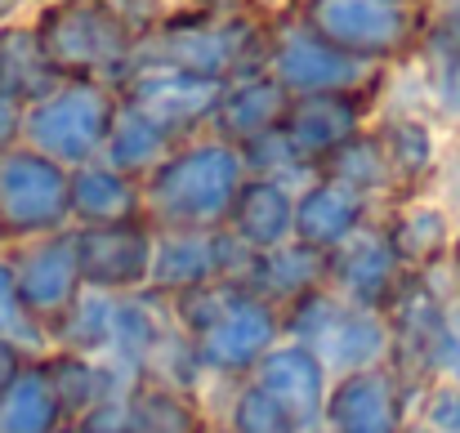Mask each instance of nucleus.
<instances>
[{
	"instance_id": "obj_37",
	"label": "nucleus",
	"mask_w": 460,
	"mask_h": 433,
	"mask_svg": "<svg viewBox=\"0 0 460 433\" xmlns=\"http://www.w3.org/2000/svg\"><path fill=\"white\" fill-rule=\"evenodd\" d=\"M447 188H452V197H456V206H460V152H456V161L447 165Z\"/></svg>"
},
{
	"instance_id": "obj_20",
	"label": "nucleus",
	"mask_w": 460,
	"mask_h": 433,
	"mask_svg": "<svg viewBox=\"0 0 460 433\" xmlns=\"http://www.w3.org/2000/svg\"><path fill=\"white\" fill-rule=\"evenodd\" d=\"M67 206H72V228L130 224L144 219V183L103 161H90L67 170Z\"/></svg>"
},
{
	"instance_id": "obj_2",
	"label": "nucleus",
	"mask_w": 460,
	"mask_h": 433,
	"mask_svg": "<svg viewBox=\"0 0 460 433\" xmlns=\"http://www.w3.org/2000/svg\"><path fill=\"white\" fill-rule=\"evenodd\" d=\"M246 183L242 152L224 139L170 147L144 179V219L153 228H224L237 188Z\"/></svg>"
},
{
	"instance_id": "obj_10",
	"label": "nucleus",
	"mask_w": 460,
	"mask_h": 433,
	"mask_svg": "<svg viewBox=\"0 0 460 433\" xmlns=\"http://www.w3.org/2000/svg\"><path fill=\"white\" fill-rule=\"evenodd\" d=\"M76 233V260H81V282L99 295H139L153 278L156 228L148 219L130 224H108V228H72Z\"/></svg>"
},
{
	"instance_id": "obj_8",
	"label": "nucleus",
	"mask_w": 460,
	"mask_h": 433,
	"mask_svg": "<svg viewBox=\"0 0 460 433\" xmlns=\"http://www.w3.org/2000/svg\"><path fill=\"white\" fill-rule=\"evenodd\" d=\"M242 264H246V251L224 228H156L148 290L174 299L183 290L210 287V282H237Z\"/></svg>"
},
{
	"instance_id": "obj_35",
	"label": "nucleus",
	"mask_w": 460,
	"mask_h": 433,
	"mask_svg": "<svg viewBox=\"0 0 460 433\" xmlns=\"http://www.w3.org/2000/svg\"><path fill=\"white\" fill-rule=\"evenodd\" d=\"M443 45L460 58V0H443Z\"/></svg>"
},
{
	"instance_id": "obj_29",
	"label": "nucleus",
	"mask_w": 460,
	"mask_h": 433,
	"mask_svg": "<svg viewBox=\"0 0 460 433\" xmlns=\"http://www.w3.org/2000/svg\"><path fill=\"white\" fill-rule=\"evenodd\" d=\"M380 147H385V161L394 170V179L402 183H416L434 170L438 161V144H434V130L420 121V117H394L380 135Z\"/></svg>"
},
{
	"instance_id": "obj_32",
	"label": "nucleus",
	"mask_w": 460,
	"mask_h": 433,
	"mask_svg": "<svg viewBox=\"0 0 460 433\" xmlns=\"http://www.w3.org/2000/svg\"><path fill=\"white\" fill-rule=\"evenodd\" d=\"M420 420H425V433H460V384L434 380L425 389Z\"/></svg>"
},
{
	"instance_id": "obj_22",
	"label": "nucleus",
	"mask_w": 460,
	"mask_h": 433,
	"mask_svg": "<svg viewBox=\"0 0 460 433\" xmlns=\"http://www.w3.org/2000/svg\"><path fill=\"white\" fill-rule=\"evenodd\" d=\"M237 282L251 290V295H260L264 304L287 308V304H296L308 290L326 287V255L308 251L300 242H287V246H278V251L246 255Z\"/></svg>"
},
{
	"instance_id": "obj_17",
	"label": "nucleus",
	"mask_w": 460,
	"mask_h": 433,
	"mask_svg": "<svg viewBox=\"0 0 460 433\" xmlns=\"http://www.w3.org/2000/svg\"><path fill=\"white\" fill-rule=\"evenodd\" d=\"M224 233L246 251H278L287 242H296V192L287 179H264V174H246V183L233 197V210L224 219Z\"/></svg>"
},
{
	"instance_id": "obj_38",
	"label": "nucleus",
	"mask_w": 460,
	"mask_h": 433,
	"mask_svg": "<svg viewBox=\"0 0 460 433\" xmlns=\"http://www.w3.org/2000/svg\"><path fill=\"white\" fill-rule=\"evenodd\" d=\"M447 264H452V278L460 282V233L452 237V251H447Z\"/></svg>"
},
{
	"instance_id": "obj_11",
	"label": "nucleus",
	"mask_w": 460,
	"mask_h": 433,
	"mask_svg": "<svg viewBox=\"0 0 460 433\" xmlns=\"http://www.w3.org/2000/svg\"><path fill=\"white\" fill-rule=\"evenodd\" d=\"M269 72L291 99H313V94H353L371 76V63L326 45L305 22H296L282 27V36L273 40Z\"/></svg>"
},
{
	"instance_id": "obj_31",
	"label": "nucleus",
	"mask_w": 460,
	"mask_h": 433,
	"mask_svg": "<svg viewBox=\"0 0 460 433\" xmlns=\"http://www.w3.org/2000/svg\"><path fill=\"white\" fill-rule=\"evenodd\" d=\"M228 433H300L296 420L269 398L255 380H242L233 402H228Z\"/></svg>"
},
{
	"instance_id": "obj_16",
	"label": "nucleus",
	"mask_w": 460,
	"mask_h": 433,
	"mask_svg": "<svg viewBox=\"0 0 460 433\" xmlns=\"http://www.w3.org/2000/svg\"><path fill=\"white\" fill-rule=\"evenodd\" d=\"M246 380H255L269 398H278V407L296 420L300 433L322 429V411H326V393H331V371L308 353L305 344L278 340Z\"/></svg>"
},
{
	"instance_id": "obj_28",
	"label": "nucleus",
	"mask_w": 460,
	"mask_h": 433,
	"mask_svg": "<svg viewBox=\"0 0 460 433\" xmlns=\"http://www.w3.org/2000/svg\"><path fill=\"white\" fill-rule=\"evenodd\" d=\"M326 179H340V183H349L353 192H362L367 201L376 197V192H385V188H394V170H389V161H385V147L376 135H353L344 147H335L322 165H317Z\"/></svg>"
},
{
	"instance_id": "obj_19",
	"label": "nucleus",
	"mask_w": 460,
	"mask_h": 433,
	"mask_svg": "<svg viewBox=\"0 0 460 433\" xmlns=\"http://www.w3.org/2000/svg\"><path fill=\"white\" fill-rule=\"evenodd\" d=\"M282 139L291 144L296 161L313 170L322 165L335 147H344L362 130V112L353 94H313V99H291L282 117Z\"/></svg>"
},
{
	"instance_id": "obj_6",
	"label": "nucleus",
	"mask_w": 460,
	"mask_h": 433,
	"mask_svg": "<svg viewBox=\"0 0 460 433\" xmlns=\"http://www.w3.org/2000/svg\"><path fill=\"white\" fill-rule=\"evenodd\" d=\"M72 228L67 170L27 144L0 156V246H22Z\"/></svg>"
},
{
	"instance_id": "obj_27",
	"label": "nucleus",
	"mask_w": 460,
	"mask_h": 433,
	"mask_svg": "<svg viewBox=\"0 0 460 433\" xmlns=\"http://www.w3.org/2000/svg\"><path fill=\"white\" fill-rule=\"evenodd\" d=\"M121 411V433H201V416L174 384H135Z\"/></svg>"
},
{
	"instance_id": "obj_14",
	"label": "nucleus",
	"mask_w": 460,
	"mask_h": 433,
	"mask_svg": "<svg viewBox=\"0 0 460 433\" xmlns=\"http://www.w3.org/2000/svg\"><path fill=\"white\" fill-rule=\"evenodd\" d=\"M407 282V264L398 260V251L389 246L385 228H362L358 237H349L340 251L326 255V287L340 299L385 313L394 304V295Z\"/></svg>"
},
{
	"instance_id": "obj_23",
	"label": "nucleus",
	"mask_w": 460,
	"mask_h": 433,
	"mask_svg": "<svg viewBox=\"0 0 460 433\" xmlns=\"http://www.w3.org/2000/svg\"><path fill=\"white\" fill-rule=\"evenodd\" d=\"M72 429L67 407L54 389L45 358H27V367L0 389V433H63Z\"/></svg>"
},
{
	"instance_id": "obj_1",
	"label": "nucleus",
	"mask_w": 460,
	"mask_h": 433,
	"mask_svg": "<svg viewBox=\"0 0 460 433\" xmlns=\"http://www.w3.org/2000/svg\"><path fill=\"white\" fill-rule=\"evenodd\" d=\"M174 322L188 335L192 362L224 380H246L282 340V308L264 304L242 282H210L174 295Z\"/></svg>"
},
{
	"instance_id": "obj_21",
	"label": "nucleus",
	"mask_w": 460,
	"mask_h": 433,
	"mask_svg": "<svg viewBox=\"0 0 460 433\" xmlns=\"http://www.w3.org/2000/svg\"><path fill=\"white\" fill-rule=\"evenodd\" d=\"M291 108V94L273 81V72H246V76H233L219 94V108H215V130L219 139L233 147H246L251 139L269 135L282 126Z\"/></svg>"
},
{
	"instance_id": "obj_33",
	"label": "nucleus",
	"mask_w": 460,
	"mask_h": 433,
	"mask_svg": "<svg viewBox=\"0 0 460 433\" xmlns=\"http://www.w3.org/2000/svg\"><path fill=\"white\" fill-rule=\"evenodd\" d=\"M438 380L460 384V299H447L443 340H438Z\"/></svg>"
},
{
	"instance_id": "obj_30",
	"label": "nucleus",
	"mask_w": 460,
	"mask_h": 433,
	"mask_svg": "<svg viewBox=\"0 0 460 433\" xmlns=\"http://www.w3.org/2000/svg\"><path fill=\"white\" fill-rule=\"evenodd\" d=\"M0 340H4V344H18L27 358L54 353L49 331L27 313V304H22V295H18V282H13V269H9L4 255H0Z\"/></svg>"
},
{
	"instance_id": "obj_15",
	"label": "nucleus",
	"mask_w": 460,
	"mask_h": 433,
	"mask_svg": "<svg viewBox=\"0 0 460 433\" xmlns=\"http://www.w3.org/2000/svg\"><path fill=\"white\" fill-rule=\"evenodd\" d=\"M228 81H210V76H192L179 67H161V63H139L126 90V103H135L139 112H148L156 126H165L170 135L192 130L197 121H210L219 108Z\"/></svg>"
},
{
	"instance_id": "obj_25",
	"label": "nucleus",
	"mask_w": 460,
	"mask_h": 433,
	"mask_svg": "<svg viewBox=\"0 0 460 433\" xmlns=\"http://www.w3.org/2000/svg\"><path fill=\"white\" fill-rule=\"evenodd\" d=\"M170 144H174V135L165 126H156L148 112H139L135 103H117V117H112V130H108V144L99 152V161L144 183L170 156Z\"/></svg>"
},
{
	"instance_id": "obj_24",
	"label": "nucleus",
	"mask_w": 460,
	"mask_h": 433,
	"mask_svg": "<svg viewBox=\"0 0 460 433\" xmlns=\"http://www.w3.org/2000/svg\"><path fill=\"white\" fill-rule=\"evenodd\" d=\"M63 76L54 72L40 36H36V22H0V94L31 108L36 99H45Z\"/></svg>"
},
{
	"instance_id": "obj_34",
	"label": "nucleus",
	"mask_w": 460,
	"mask_h": 433,
	"mask_svg": "<svg viewBox=\"0 0 460 433\" xmlns=\"http://www.w3.org/2000/svg\"><path fill=\"white\" fill-rule=\"evenodd\" d=\"M22 103H13V99H4L0 94V156L9 152V147L22 144Z\"/></svg>"
},
{
	"instance_id": "obj_18",
	"label": "nucleus",
	"mask_w": 460,
	"mask_h": 433,
	"mask_svg": "<svg viewBox=\"0 0 460 433\" xmlns=\"http://www.w3.org/2000/svg\"><path fill=\"white\" fill-rule=\"evenodd\" d=\"M371 224V201L340 179H313L296 192V242L331 255Z\"/></svg>"
},
{
	"instance_id": "obj_39",
	"label": "nucleus",
	"mask_w": 460,
	"mask_h": 433,
	"mask_svg": "<svg viewBox=\"0 0 460 433\" xmlns=\"http://www.w3.org/2000/svg\"><path fill=\"white\" fill-rule=\"evenodd\" d=\"M22 0H0V22H13V9H18Z\"/></svg>"
},
{
	"instance_id": "obj_7",
	"label": "nucleus",
	"mask_w": 460,
	"mask_h": 433,
	"mask_svg": "<svg viewBox=\"0 0 460 433\" xmlns=\"http://www.w3.org/2000/svg\"><path fill=\"white\" fill-rule=\"evenodd\" d=\"M305 27L326 45L376 63L411 40L407 0H305Z\"/></svg>"
},
{
	"instance_id": "obj_26",
	"label": "nucleus",
	"mask_w": 460,
	"mask_h": 433,
	"mask_svg": "<svg viewBox=\"0 0 460 433\" xmlns=\"http://www.w3.org/2000/svg\"><path fill=\"white\" fill-rule=\"evenodd\" d=\"M385 237H389V246L398 251V260L407 264V273L411 269H434L438 260H447V251H452V237H456V224H452V215L443 210V206H434V201H411V206H402L389 224H385Z\"/></svg>"
},
{
	"instance_id": "obj_13",
	"label": "nucleus",
	"mask_w": 460,
	"mask_h": 433,
	"mask_svg": "<svg viewBox=\"0 0 460 433\" xmlns=\"http://www.w3.org/2000/svg\"><path fill=\"white\" fill-rule=\"evenodd\" d=\"M326 433H407V389L389 367L371 371H349L331 380L326 411H322Z\"/></svg>"
},
{
	"instance_id": "obj_36",
	"label": "nucleus",
	"mask_w": 460,
	"mask_h": 433,
	"mask_svg": "<svg viewBox=\"0 0 460 433\" xmlns=\"http://www.w3.org/2000/svg\"><path fill=\"white\" fill-rule=\"evenodd\" d=\"M22 367H27V353H22L18 344H4V340H0V389H4Z\"/></svg>"
},
{
	"instance_id": "obj_5",
	"label": "nucleus",
	"mask_w": 460,
	"mask_h": 433,
	"mask_svg": "<svg viewBox=\"0 0 460 433\" xmlns=\"http://www.w3.org/2000/svg\"><path fill=\"white\" fill-rule=\"evenodd\" d=\"M117 117V94L103 81H58L22 112V144L63 170L99 161Z\"/></svg>"
},
{
	"instance_id": "obj_3",
	"label": "nucleus",
	"mask_w": 460,
	"mask_h": 433,
	"mask_svg": "<svg viewBox=\"0 0 460 433\" xmlns=\"http://www.w3.org/2000/svg\"><path fill=\"white\" fill-rule=\"evenodd\" d=\"M282 340L305 344L308 353L335 376L389 367V326L385 313L358 308L331 287H317L282 308Z\"/></svg>"
},
{
	"instance_id": "obj_4",
	"label": "nucleus",
	"mask_w": 460,
	"mask_h": 433,
	"mask_svg": "<svg viewBox=\"0 0 460 433\" xmlns=\"http://www.w3.org/2000/svg\"><path fill=\"white\" fill-rule=\"evenodd\" d=\"M31 22L63 81H99L135 58L130 27L108 0H54Z\"/></svg>"
},
{
	"instance_id": "obj_9",
	"label": "nucleus",
	"mask_w": 460,
	"mask_h": 433,
	"mask_svg": "<svg viewBox=\"0 0 460 433\" xmlns=\"http://www.w3.org/2000/svg\"><path fill=\"white\" fill-rule=\"evenodd\" d=\"M4 260L13 269V282H18V295H22L27 313L45 331H54V322L85 290V282H81V260H76V233L63 228V233H49V237L9 246Z\"/></svg>"
},
{
	"instance_id": "obj_12",
	"label": "nucleus",
	"mask_w": 460,
	"mask_h": 433,
	"mask_svg": "<svg viewBox=\"0 0 460 433\" xmlns=\"http://www.w3.org/2000/svg\"><path fill=\"white\" fill-rule=\"evenodd\" d=\"M246 40H251V27L242 22H183L135 45V58L179 67L192 76H210V81H233L246 63Z\"/></svg>"
}]
</instances>
